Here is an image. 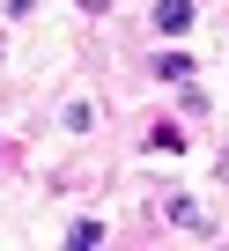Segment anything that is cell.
Wrapping results in <instances>:
<instances>
[{"instance_id":"6","label":"cell","mask_w":229,"mask_h":251,"mask_svg":"<svg viewBox=\"0 0 229 251\" xmlns=\"http://www.w3.org/2000/svg\"><path fill=\"white\" fill-rule=\"evenodd\" d=\"M81 8H89V15H103V8H111V0H81Z\"/></svg>"},{"instance_id":"1","label":"cell","mask_w":229,"mask_h":251,"mask_svg":"<svg viewBox=\"0 0 229 251\" xmlns=\"http://www.w3.org/2000/svg\"><path fill=\"white\" fill-rule=\"evenodd\" d=\"M163 222H170V229H185V236H214V222H207L192 200H163Z\"/></svg>"},{"instance_id":"7","label":"cell","mask_w":229,"mask_h":251,"mask_svg":"<svg viewBox=\"0 0 229 251\" xmlns=\"http://www.w3.org/2000/svg\"><path fill=\"white\" fill-rule=\"evenodd\" d=\"M0 163H8V148H0Z\"/></svg>"},{"instance_id":"5","label":"cell","mask_w":229,"mask_h":251,"mask_svg":"<svg viewBox=\"0 0 229 251\" xmlns=\"http://www.w3.org/2000/svg\"><path fill=\"white\" fill-rule=\"evenodd\" d=\"M67 244H74V251H96V244H103V222H74Z\"/></svg>"},{"instance_id":"3","label":"cell","mask_w":229,"mask_h":251,"mask_svg":"<svg viewBox=\"0 0 229 251\" xmlns=\"http://www.w3.org/2000/svg\"><path fill=\"white\" fill-rule=\"evenodd\" d=\"M155 74L178 81V89H192V59H185V52H155Z\"/></svg>"},{"instance_id":"2","label":"cell","mask_w":229,"mask_h":251,"mask_svg":"<svg viewBox=\"0 0 229 251\" xmlns=\"http://www.w3.org/2000/svg\"><path fill=\"white\" fill-rule=\"evenodd\" d=\"M155 30L163 37H185L192 30V0H155Z\"/></svg>"},{"instance_id":"4","label":"cell","mask_w":229,"mask_h":251,"mask_svg":"<svg viewBox=\"0 0 229 251\" xmlns=\"http://www.w3.org/2000/svg\"><path fill=\"white\" fill-rule=\"evenodd\" d=\"M59 118H67V126H74V133H89V126H96V103H89V96H74V103H67V111H59Z\"/></svg>"}]
</instances>
